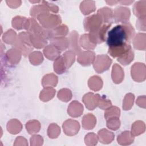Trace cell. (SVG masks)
I'll list each match as a JSON object with an SVG mask.
<instances>
[{"label":"cell","mask_w":146,"mask_h":146,"mask_svg":"<svg viewBox=\"0 0 146 146\" xmlns=\"http://www.w3.org/2000/svg\"><path fill=\"white\" fill-rule=\"evenodd\" d=\"M135 31L129 22H123L115 26L108 31L107 43L109 47L129 43L134 35Z\"/></svg>","instance_id":"obj_1"},{"label":"cell","mask_w":146,"mask_h":146,"mask_svg":"<svg viewBox=\"0 0 146 146\" xmlns=\"http://www.w3.org/2000/svg\"><path fill=\"white\" fill-rule=\"evenodd\" d=\"M111 23H106L99 28L90 32L89 38L90 41L95 44L100 43L106 40V32L110 27Z\"/></svg>","instance_id":"obj_2"},{"label":"cell","mask_w":146,"mask_h":146,"mask_svg":"<svg viewBox=\"0 0 146 146\" xmlns=\"http://www.w3.org/2000/svg\"><path fill=\"white\" fill-rule=\"evenodd\" d=\"M131 48V46L128 43H124L121 45L109 47L108 48V53L113 57H120L124 54H125L127 52H128Z\"/></svg>","instance_id":"obj_3"},{"label":"cell","mask_w":146,"mask_h":146,"mask_svg":"<svg viewBox=\"0 0 146 146\" xmlns=\"http://www.w3.org/2000/svg\"><path fill=\"white\" fill-rule=\"evenodd\" d=\"M133 59V52L132 49H131L128 52H127L124 55L120 56L117 58V60L120 62L123 65L128 64Z\"/></svg>","instance_id":"obj_4"},{"label":"cell","mask_w":146,"mask_h":146,"mask_svg":"<svg viewBox=\"0 0 146 146\" xmlns=\"http://www.w3.org/2000/svg\"><path fill=\"white\" fill-rule=\"evenodd\" d=\"M42 2H43V5H44L47 7L48 10H50L52 11H54V12H55V13H57L58 11V8L57 6L54 5L53 4L47 2L43 1Z\"/></svg>","instance_id":"obj_5"}]
</instances>
